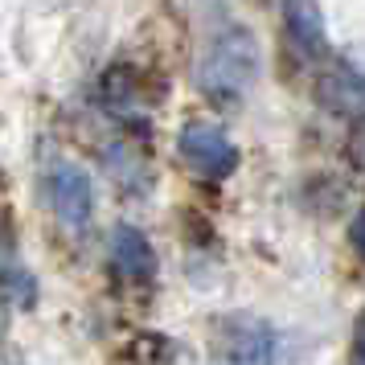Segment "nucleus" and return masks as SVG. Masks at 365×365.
<instances>
[{
    "instance_id": "1a4fd4ad",
    "label": "nucleus",
    "mask_w": 365,
    "mask_h": 365,
    "mask_svg": "<svg viewBox=\"0 0 365 365\" xmlns=\"http://www.w3.org/2000/svg\"><path fill=\"white\" fill-rule=\"evenodd\" d=\"M349 152H353V160H357V168H365V123L353 132V144H349Z\"/></svg>"
},
{
    "instance_id": "7ed1b4c3",
    "label": "nucleus",
    "mask_w": 365,
    "mask_h": 365,
    "mask_svg": "<svg viewBox=\"0 0 365 365\" xmlns=\"http://www.w3.org/2000/svg\"><path fill=\"white\" fill-rule=\"evenodd\" d=\"M177 152L205 177H226L238 165V148L214 123H185V132L177 135Z\"/></svg>"
},
{
    "instance_id": "f03ea898",
    "label": "nucleus",
    "mask_w": 365,
    "mask_h": 365,
    "mask_svg": "<svg viewBox=\"0 0 365 365\" xmlns=\"http://www.w3.org/2000/svg\"><path fill=\"white\" fill-rule=\"evenodd\" d=\"M46 193H50V205L58 222L78 230L91 222V210H95V185L86 177V168H78L74 160H58L46 177Z\"/></svg>"
},
{
    "instance_id": "423d86ee",
    "label": "nucleus",
    "mask_w": 365,
    "mask_h": 365,
    "mask_svg": "<svg viewBox=\"0 0 365 365\" xmlns=\"http://www.w3.org/2000/svg\"><path fill=\"white\" fill-rule=\"evenodd\" d=\"M316 95L332 111H357L361 115L365 111V74L361 70H336L329 78H320Z\"/></svg>"
},
{
    "instance_id": "9d476101",
    "label": "nucleus",
    "mask_w": 365,
    "mask_h": 365,
    "mask_svg": "<svg viewBox=\"0 0 365 365\" xmlns=\"http://www.w3.org/2000/svg\"><path fill=\"white\" fill-rule=\"evenodd\" d=\"M353 365H365V320L357 329V349H353Z\"/></svg>"
},
{
    "instance_id": "6e6552de",
    "label": "nucleus",
    "mask_w": 365,
    "mask_h": 365,
    "mask_svg": "<svg viewBox=\"0 0 365 365\" xmlns=\"http://www.w3.org/2000/svg\"><path fill=\"white\" fill-rule=\"evenodd\" d=\"M349 242H353V250L365 259V210L353 217V222H349Z\"/></svg>"
},
{
    "instance_id": "20e7f679",
    "label": "nucleus",
    "mask_w": 365,
    "mask_h": 365,
    "mask_svg": "<svg viewBox=\"0 0 365 365\" xmlns=\"http://www.w3.org/2000/svg\"><path fill=\"white\" fill-rule=\"evenodd\" d=\"M111 263L119 267L123 279L140 283L156 271V250H152V242L135 230V226H119V230L111 234Z\"/></svg>"
},
{
    "instance_id": "0eeeda50",
    "label": "nucleus",
    "mask_w": 365,
    "mask_h": 365,
    "mask_svg": "<svg viewBox=\"0 0 365 365\" xmlns=\"http://www.w3.org/2000/svg\"><path fill=\"white\" fill-rule=\"evenodd\" d=\"M283 21H287V37L296 41L299 53H308V58L324 53V21H320L316 4H287Z\"/></svg>"
},
{
    "instance_id": "39448f33",
    "label": "nucleus",
    "mask_w": 365,
    "mask_h": 365,
    "mask_svg": "<svg viewBox=\"0 0 365 365\" xmlns=\"http://www.w3.org/2000/svg\"><path fill=\"white\" fill-rule=\"evenodd\" d=\"M222 365H271V332L259 324H234L222 336Z\"/></svg>"
},
{
    "instance_id": "f257e3e1",
    "label": "nucleus",
    "mask_w": 365,
    "mask_h": 365,
    "mask_svg": "<svg viewBox=\"0 0 365 365\" xmlns=\"http://www.w3.org/2000/svg\"><path fill=\"white\" fill-rule=\"evenodd\" d=\"M259 41L250 29L242 25H230L201 50L197 66H193V83L205 99L214 103H234L238 95H247L255 78H259Z\"/></svg>"
}]
</instances>
